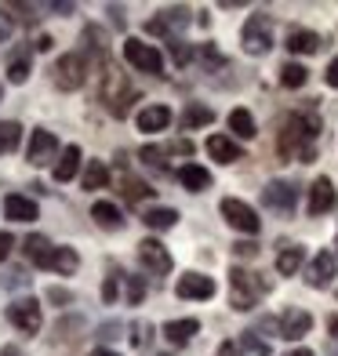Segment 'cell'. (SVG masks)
<instances>
[{
  "instance_id": "ffe728a7",
  "label": "cell",
  "mask_w": 338,
  "mask_h": 356,
  "mask_svg": "<svg viewBox=\"0 0 338 356\" xmlns=\"http://www.w3.org/2000/svg\"><path fill=\"white\" fill-rule=\"evenodd\" d=\"M320 40L316 33H309V29H291L287 33V51L291 55H313V51H320Z\"/></svg>"
},
{
  "instance_id": "83f0119b",
  "label": "cell",
  "mask_w": 338,
  "mask_h": 356,
  "mask_svg": "<svg viewBox=\"0 0 338 356\" xmlns=\"http://www.w3.org/2000/svg\"><path fill=\"white\" fill-rule=\"evenodd\" d=\"M302 258H305L302 248H284V251L277 254V273H280V277H291V273H298Z\"/></svg>"
},
{
  "instance_id": "8992f818",
  "label": "cell",
  "mask_w": 338,
  "mask_h": 356,
  "mask_svg": "<svg viewBox=\"0 0 338 356\" xmlns=\"http://www.w3.org/2000/svg\"><path fill=\"white\" fill-rule=\"evenodd\" d=\"M8 320H11L22 334H37L40 323H44L40 302H37V298H15V302L8 305Z\"/></svg>"
},
{
  "instance_id": "4316f807",
  "label": "cell",
  "mask_w": 338,
  "mask_h": 356,
  "mask_svg": "<svg viewBox=\"0 0 338 356\" xmlns=\"http://www.w3.org/2000/svg\"><path fill=\"white\" fill-rule=\"evenodd\" d=\"M230 131L240 135V138H255V135H259V131H255V117L248 109H233L230 113Z\"/></svg>"
},
{
  "instance_id": "d6986e66",
  "label": "cell",
  "mask_w": 338,
  "mask_h": 356,
  "mask_svg": "<svg viewBox=\"0 0 338 356\" xmlns=\"http://www.w3.org/2000/svg\"><path fill=\"white\" fill-rule=\"evenodd\" d=\"M4 215L11 222H33L37 218V204L29 197H19V193H11V197H4Z\"/></svg>"
},
{
  "instance_id": "4dcf8cb0",
  "label": "cell",
  "mask_w": 338,
  "mask_h": 356,
  "mask_svg": "<svg viewBox=\"0 0 338 356\" xmlns=\"http://www.w3.org/2000/svg\"><path fill=\"white\" fill-rule=\"evenodd\" d=\"M175 222H179V211H171V207H153V211H146L150 229H171Z\"/></svg>"
},
{
  "instance_id": "30bf717a",
  "label": "cell",
  "mask_w": 338,
  "mask_h": 356,
  "mask_svg": "<svg viewBox=\"0 0 338 356\" xmlns=\"http://www.w3.org/2000/svg\"><path fill=\"white\" fill-rule=\"evenodd\" d=\"M138 258H142V266H146L153 277H168L171 273V254H168V248L160 244V240H142Z\"/></svg>"
},
{
  "instance_id": "bcb514c9",
  "label": "cell",
  "mask_w": 338,
  "mask_h": 356,
  "mask_svg": "<svg viewBox=\"0 0 338 356\" xmlns=\"http://www.w3.org/2000/svg\"><path fill=\"white\" fill-rule=\"evenodd\" d=\"M88 356H120V353H113V349H91Z\"/></svg>"
},
{
  "instance_id": "8d00e7d4",
  "label": "cell",
  "mask_w": 338,
  "mask_h": 356,
  "mask_svg": "<svg viewBox=\"0 0 338 356\" xmlns=\"http://www.w3.org/2000/svg\"><path fill=\"white\" fill-rule=\"evenodd\" d=\"M168 51H171V58L179 62V66H186V62L193 58V51H189V47H186L182 40H168Z\"/></svg>"
},
{
  "instance_id": "7bdbcfd3",
  "label": "cell",
  "mask_w": 338,
  "mask_h": 356,
  "mask_svg": "<svg viewBox=\"0 0 338 356\" xmlns=\"http://www.w3.org/2000/svg\"><path fill=\"white\" fill-rule=\"evenodd\" d=\"M47 298H51V302H70V291L66 287H51V291H47Z\"/></svg>"
},
{
  "instance_id": "f6af8a7d",
  "label": "cell",
  "mask_w": 338,
  "mask_h": 356,
  "mask_svg": "<svg viewBox=\"0 0 338 356\" xmlns=\"http://www.w3.org/2000/svg\"><path fill=\"white\" fill-rule=\"evenodd\" d=\"M218 356H236V349H233V342H222V346H218Z\"/></svg>"
},
{
  "instance_id": "2e32d148",
  "label": "cell",
  "mask_w": 338,
  "mask_h": 356,
  "mask_svg": "<svg viewBox=\"0 0 338 356\" xmlns=\"http://www.w3.org/2000/svg\"><path fill=\"white\" fill-rule=\"evenodd\" d=\"M331 207H335V186H331L328 175H320L309 186V215H324Z\"/></svg>"
},
{
  "instance_id": "cb8c5ba5",
  "label": "cell",
  "mask_w": 338,
  "mask_h": 356,
  "mask_svg": "<svg viewBox=\"0 0 338 356\" xmlns=\"http://www.w3.org/2000/svg\"><path fill=\"white\" fill-rule=\"evenodd\" d=\"M211 120H215V109L204 106V102H189L186 113H182V127H186V131H193V127H204V124H211Z\"/></svg>"
},
{
  "instance_id": "f907efd6",
  "label": "cell",
  "mask_w": 338,
  "mask_h": 356,
  "mask_svg": "<svg viewBox=\"0 0 338 356\" xmlns=\"http://www.w3.org/2000/svg\"><path fill=\"white\" fill-rule=\"evenodd\" d=\"M328 356H338V349H331V353H328Z\"/></svg>"
},
{
  "instance_id": "f1b7e54d",
  "label": "cell",
  "mask_w": 338,
  "mask_h": 356,
  "mask_svg": "<svg viewBox=\"0 0 338 356\" xmlns=\"http://www.w3.org/2000/svg\"><path fill=\"white\" fill-rule=\"evenodd\" d=\"M236 353L240 356H269V342H262L255 331H244V334H240V342H236Z\"/></svg>"
},
{
  "instance_id": "1f68e13d",
  "label": "cell",
  "mask_w": 338,
  "mask_h": 356,
  "mask_svg": "<svg viewBox=\"0 0 338 356\" xmlns=\"http://www.w3.org/2000/svg\"><path fill=\"white\" fill-rule=\"evenodd\" d=\"M305 76H309V70H305V66H298V62H287V66L280 70V84H284V88H302Z\"/></svg>"
},
{
  "instance_id": "8fae6325",
  "label": "cell",
  "mask_w": 338,
  "mask_h": 356,
  "mask_svg": "<svg viewBox=\"0 0 338 356\" xmlns=\"http://www.w3.org/2000/svg\"><path fill=\"white\" fill-rule=\"evenodd\" d=\"M22 254H26V262H33V266H40V269H55V254H58V248H55L47 236L33 233V236H26Z\"/></svg>"
},
{
  "instance_id": "60d3db41",
  "label": "cell",
  "mask_w": 338,
  "mask_h": 356,
  "mask_svg": "<svg viewBox=\"0 0 338 356\" xmlns=\"http://www.w3.org/2000/svg\"><path fill=\"white\" fill-rule=\"evenodd\" d=\"M11 244H15V236H11V233H0V262L11 254Z\"/></svg>"
},
{
  "instance_id": "277c9868",
  "label": "cell",
  "mask_w": 338,
  "mask_h": 356,
  "mask_svg": "<svg viewBox=\"0 0 338 356\" xmlns=\"http://www.w3.org/2000/svg\"><path fill=\"white\" fill-rule=\"evenodd\" d=\"M124 58L131 62L135 70H142V73H164V58H160V51H156L153 44L138 40V37H127L124 40Z\"/></svg>"
},
{
  "instance_id": "6da1fadb",
  "label": "cell",
  "mask_w": 338,
  "mask_h": 356,
  "mask_svg": "<svg viewBox=\"0 0 338 356\" xmlns=\"http://www.w3.org/2000/svg\"><path fill=\"white\" fill-rule=\"evenodd\" d=\"M316 138H320V117L316 113H291L280 127L277 149L284 160H298V164H313L316 160Z\"/></svg>"
},
{
  "instance_id": "5b68a950",
  "label": "cell",
  "mask_w": 338,
  "mask_h": 356,
  "mask_svg": "<svg viewBox=\"0 0 338 356\" xmlns=\"http://www.w3.org/2000/svg\"><path fill=\"white\" fill-rule=\"evenodd\" d=\"M88 70H91V66L84 62V55H80V51L62 55V58H58V66H55V84H58L62 91H77V88H84Z\"/></svg>"
},
{
  "instance_id": "9a60e30c",
  "label": "cell",
  "mask_w": 338,
  "mask_h": 356,
  "mask_svg": "<svg viewBox=\"0 0 338 356\" xmlns=\"http://www.w3.org/2000/svg\"><path fill=\"white\" fill-rule=\"evenodd\" d=\"M313 327V316L305 309H287L280 316V338H287V342H298V338H305Z\"/></svg>"
},
{
  "instance_id": "4fadbf2b",
  "label": "cell",
  "mask_w": 338,
  "mask_h": 356,
  "mask_svg": "<svg viewBox=\"0 0 338 356\" xmlns=\"http://www.w3.org/2000/svg\"><path fill=\"white\" fill-rule=\"evenodd\" d=\"M55 153H58V138H55L51 131H44V127H37V131L29 135V164L44 168Z\"/></svg>"
},
{
  "instance_id": "7a4b0ae2",
  "label": "cell",
  "mask_w": 338,
  "mask_h": 356,
  "mask_svg": "<svg viewBox=\"0 0 338 356\" xmlns=\"http://www.w3.org/2000/svg\"><path fill=\"white\" fill-rule=\"evenodd\" d=\"M259 291H262V284L255 280L248 269H240V266L230 269V305H233L236 313L255 309V302H259Z\"/></svg>"
},
{
  "instance_id": "d6a6232c",
  "label": "cell",
  "mask_w": 338,
  "mask_h": 356,
  "mask_svg": "<svg viewBox=\"0 0 338 356\" xmlns=\"http://www.w3.org/2000/svg\"><path fill=\"white\" fill-rule=\"evenodd\" d=\"M19 124L15 120H0V153H11L15 145H19Z\"/></svg>"
},
{
  "instance_id": "f546056e",
  "label": "cell",
  "mask_w": 338,
  "mask_h": 356,
  "mask_svg": "<svg viewBox=\"0 0 338 356\" xmlns=\"http://www.w3.org/2000/svg\"><path fill=\"white\" fill-rule=\"evenodd\" d=\"M26 76H29V51H15L8 62V80L11 84H26Z\"/></svg>"
},
{
  "instance_id": "ba28073f",
  "label": "cell",
  "mask_w": 338,
  "mask_h": 356,
  "mask_svg": "<svg viewBox=\"0 0 338 356\" xmlns=\"http://www.w3.org/2000/svg\"><path fill=\"white\" fill-rule=\"evenodd\" d=\"M262 204L269 207V211H280V215H291L295 204H298V189L291 182H284V178H277V182H269L262 189Z\"/></svg>"
},
{
  "instance_id": "836d02e7",
  "label": "cell",
  "mask_w": 338,
  "mask_h": 356,
  "mask_svg": "<svg viewBox=\"0 0 338 356\" xmlns=\"http://www.w3.org/2000/svg\"><path fill=\"white\" fill-rule=\"evenodd\" d=\"M164 153L168 149H156V145H146L138 156H142V164H150L153 171H160V175H168V164H164Z\"/></svg>"
},
{
  "instance_id": "5bb4252c",
  "label": "cell",
  "mask_w": 338,
  "mask_h": 356,
  "mask_svg": "<svg viewBox=\"0 0 338 356\" xmlns=\"http://www.w3.org/2000/svg\"><path fill=\"white\" fill-rule=\"evenodd\" d=\"M335 269H338V262H335V254L331 251H320L313 262H309V273H305V284L309 287H328L331 280H335Z\"/></svg>"
},
{
  "instance_id": "74e56055",
  "label": "cell",
  "mask_w": 338,
  "mask_h": 356,
  "mask_svg": "<svg viewBox=\"0 0 338 356\" xmlns=\"http://www.w3.org/2000/svg\"><path fill=\"white\" fill-rule=\"evenodd\" d=\"M117 291H120V277H117V273H109L106 284H102V298L113 305V302H117Z\"/></svg>"
},
{
  "instance_id": "ab89813d",
  "label": "cell",
  "mask_w": 338,
  "mask_h": 356,
  "mask_svg": "<svg viewBox=\"0 0 338 356\" xmlns=\"http://www.w3.org/2000/svg\"><path fill=\"white\" fill-rule=\"evenodd\" d=\"M11 33H15V22H11V15H8L4 8H0V44H4Z\"/></svg>"
},
{
  "instance_id": "7402d4cb",
  "label": "cell",
  "mask_w": 338,
  "mask_h": 356,
  "mask_svg": "<svg viewBox=\"0 0 338 356\" xmlns=\"http://www.w3.org/2000/svg\"><path fill=\"white\" fill-rule=\"evenodd\" d=\"M197 331H200L197 320H168V323H164V334H168L171 346H186Z\"/></svg>"
},
{
  "instance_id": "484cf974",
  "label": "cell",
  "mask_w": 338,
  "mask_h": 356,
  "mask_svg": "<svg viewBox=\"0 0 338 356\" xmlns=\"http://www.w3.org/2000/svg\"><path fill=\"white\" fill-rule=\"evenodd\" d=\"M84 189H106L109 186V168L102 164V160H88V168H84Z\"/></svg>"
},
{
  "instance_id": "3957f363",
  "label": "cell",
  "mask_w": 338,
  "mask_h": 356,
  "mask_svg": "<svg viewBox=\"0 0 338 356\" xmlns=\"http://www.w3.org/2000/svg\"><path fill=\"white\" fill-rule=\"evenodd\" d=\"M240 44H244L248 55H266L273 47V22L269 15H251V19L244 22V33H240Z\"/></svg>"
},
{
  "instance_id": "b9f144b4",
  "label": "cell",
  "mask_w": 338,
  "mask_h": 356,
  "mask_svg": "<svg viewBox=\"0 0 338 356\" xmlns=\"http://www.w3.org/2000/svg\"><path fill=\"white\" fill-rule=\"evenodd\" d=\"M324 80H328V88H338V58H331V66H328Z\"/></svg>"
},
{
  "instance_id": "e575fe53",
  "label": "cell",
  "mask_w": 338,
  "mask_h": 356,
  "mask_svg": "<svg viewBox=\"0 0 338 356\" xmlns=\"http://www.w3.org/2000/svg\"><path fill=\"white\" fill-rule=\"evenodd\" d=\"M146 298V277H127V302L138 305Z\"/></svg>"
},
{
  "instance_id": "c3c4849f",
  "label": "cell",
  "mask_w": 338,
  "mask_h": 356,
  "mask_svg": "<svg viewBox=\"0 0 338 356\" xmlns=\"http://www.w3.org/2000/svg\"><path fill=\"white\" fill-rule=\"evenodd\" d=\"M328 331H331V334L338 338V316H331V323H328Z\"/></svg>"
},
{
  "instance_id": "ee69618b",
  "label": "cell",
  "mask_w": 338,
  "mask_h": 356,
  "mask_svg": "<svg viewBox=\"0 0 338 356\" xmlns=\"http://www.w3.org/2000/svg\"><path fill=\"white\" fill-rule=\"evenodd\" d=\"M236 254H244V258L255 254V244H251V240H248V244H236Z\"/></svg>"
},
{
  "instance_id": "d4e9b609",
  "label": "cell",
  "mask_w": 338,
  "mask_h": 356,
  "mask_svg": "<svg viewBox=\"0 0 338 356\" xmlns=\"http://www.w3.org/2000/svg\"><path fill=\"white\" fill-rule=\"evenodd\" d=\"M77 168H80V149L77 145H66L62 156H58V164H55V178L58 182H70V178L77 175Z\"/></svg>"
},
{
  "instance_id": "603a6c76",
  "label": "cell",
  "mask_w": 338,
  "mask_h": 356,
  "mask_svg": "<svg viewBox=\"0 0 338 356\" xmlns=\"http://www.w3.org/2000/svg\"><path fill=\"white\" fill-rule=\"evenodd\" d=\"M91 218L102 225V229H120L124 225V215H120V207L117 204H109V200H99L91 207Z\"/></svg>"
},
{
  "instance_id": "52a82bcc",
  "label": "cell",
  "mask_w": 338,
  "mask_h": 356,
  "mask_svg": "<svg viewBox=\"0 0 338 356\" xmlns=\"http://www.w3.org/2000/svg\"><path fill=\"white\" fill-rule=\"evenodd\" d=\"M222 218L233 225V229H240V233H248V236H255L262 229V222H259V215H255V207L251 204H244V200H222Z\"/></svg>"
},
{
  "instance_id": "e0dca14e",
  "label": "cell",
  "mask_w": 338,
  "mask_h": 356,
  "mask_svg": "<svg viewBox=\"0 0 338 356\" xmlns=\"http://www.w3.org/2000/svg\"><path fill=\"white\" fill-rule=\"evenodd\" d=\"M207 153H211V160H218V164H236V160H244L240 145L230 135H211L207 138Z\"/></svg>"
},
{
  "instance_id": "9c48e42d",
  "label": "cell",
  "mask_w": 338,
  "mask_h": 356,
  "mask_svg": "<svg viewBox=\"0 0 338 356\" xmlns=\"http://www.w3.org/2000/svg\"><path fill=\"white\" fill-rule=\"evenodd\" d=\"M186 26H189V8H164L156 19L146 22V33L175 40V29H186Z\"/></svg>"
},
{
  "instance_id": "7c38bea8",
  "label": "cell",
  "mask_w": 338,
  "mask_h": 356,
  "mask_svg": "<svg viewBox=\"0 0 338 356\" xmlns=\"http://www.w3.org/2000/svg\"><path fill=\"white\" fill-rule=\"evenodd\" d=\"M175 295L179 298H215V280L204 277V273H186V277H179V284H175Z\"/></svg>"
},
{
  "instance_id": "ac0fdd59",
  "label": "cell",
  "mask_w": 338,
  "mask_h": 356,
  "mask_svg": "<svg viewBox=\"0 0 338 356\" xmlns=\"http://www.w3.org/2000/svg\"><path fill=\"white\" fill-rule=\"evenodd\" d=\"M138 131H164V127L171 124V109L168 106H146L138 109Z\"/></svg>"
},
{
  "instance_id": "681fc988",
  "label": "cell",
  "mask_w": 338,
  "mask_h": 356,
  "mask_svg": "<svg viewBox=\"0 0 338 356\" xmlns=\"http://www.w3.org/2000/svg\"><path fill=\"white\" fill-rule=\"evenodd\" d=\"M284 356H313L309 349H291V353H284Z\"/></svg>"
},
{
  "instance_id": "7dc6e473",
  "label": "cell",
  "mask_w": 338,
  "mask_h": 356,
  "mask_svg": "<svg viewBox=\"0 0 338 356\" xmlns=\"http://www.w3.org/2000/svg\"><path fill=\"white\" fill-rule=\"evenodd\" d=\"M0 356H22V353L15 349V346H4V349H0Z\"/></svg>"
},
{
  "instance_id": "f35d334b",
  "label": "cell",
  "mask_w": 338,
  "mask_h": 356,
  "mask_svg": "<svg viewBox=\"0 0 338 356\" xmlns=\"http://www.w3.org/2000/svg\"><path fill=\"white\" fill-rule=\"evenodd\" d=\"M200 62H207V66H222V62H225V58H222V55L215 51V47H211V44H204V47H200Z\"/></svg>"
},
{
  "instance_id": "44dd1931",
  "label": "cell",
  "mask_w": 338,
  "mask_h": 356,
  "mask_svg": "<svg viewBox=\"0 0 338 356\" xmlns=\"http://www.w3.org/2000/svg\"><path fill=\"white\" fill-rule=\"evenodd\" d=\"M175 175H179V182H182L189 193H200V189L211 186V171H204L200 164H182Z\"/></svg>"
},
{
  "instance_id": "816d5d0a",
  "label": "cell",
  "mask_w": 338,
  "mask_h": 356,
  "mask_svg": "<svg viewBox=\"0 0 338 356\" xmlns=\"http://www.w3.org/2000/svg\"><path fill=\"white\" fill-rule=\"evenodd\" d=\"M0 99H4V88H0Z\"/></svg>"
},
{
  "instance_id": "d590c367",
  "label": "cell",
  "mask_w": 338,
  "mask_h": 356,
  "mask_svg": "<svg viewBox=\"0 0 338 356\" xmlns=\"http://www.w3.org/2000/svg\"><path fill=\"white\" fill-rule=\"evenodd\" d=\"M150 334H153L150 323H142V320L131 323V346H146V342H150Z\"/></svg>"
}]
</instances>
